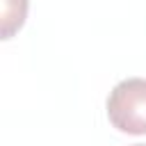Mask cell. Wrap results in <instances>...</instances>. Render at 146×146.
<instances>
[{"instance_id": "6da1fadb", "label": "cell", "mask_w": 146, "mask_h": 146, "mask_svg": "<svg viewBox=\"0 0 146 146\" xmlns=\"http://www.w3.org/2000/svg\"><path fill=\"white\" fill-rule=\"evenodd\" d=\"M110 123L128 135H146V80H121L107 98Z\"/></svg>"}, {"instance_id": "7a4b0ae2", "label": "cell", "mask_w": 146, "mask_h": 146, "mask_svg": "<svg viewBox=\"0 0 146 146\" xmlns=\"http://www.w3.org/2000/svg\"><path fill=\"white\" fill-rule=\"evenodd\" d=\"M27 16V0H2V39H11Z\"/></svg>"}, {"instance_id": "3957f363", "label": "cell", "mask_w": 146, "mask_h": 146, "mask_svg": "<svg viewBox=\"0 0 146 146\" xmlns=\"http://www.w3.org/2000/svg\"><path fill=\"white\" fill-rule=\"evenodd\" d=\"M132 146H146V144H132Z\"/></svg>"}]
</instances>
